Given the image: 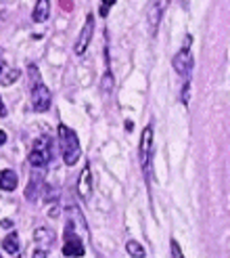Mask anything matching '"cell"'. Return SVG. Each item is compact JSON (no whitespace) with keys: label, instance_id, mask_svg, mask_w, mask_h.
Returning a JSON list of instances; mask_svg holds the SVG:
<instances>
[{"label":"cell","instance_id":"1","mask_svg":"<svg viewBox=\"0 0 230 258\" xmlns=\"http://www.w3.org/2000/svg\"><path fill=\"white\" fill-rule=\"evenodd\" d=\"M28 74H30V90H32V105L36 111H46L50 107V90L46 88V84L42 82L40 78V72L38 68L32 66L28 68Z\"/></svg>","mask_w":230,"mask_h":258},{"label":"cell","instance_id":"2","mask_svg":"<svg viewBox=\"0 0 230 258\" xmlns=\"http://www.w3.org/2000/svg\"><path fill=\"white\" fill-rule=\"evenodd\" d=\"M59 145H61L63 160H65L67 166H73L75 162L80 160V153H82L80 139H78V135H75L71 128L65 126V124L59 126Z\"/></svg>","mask_w":230,"mask_h":258},{"label":"cell","instance_id":"3","mask_svg":"<svg viewBox=\"0 0 230 258\" xmlns=\"http://www.w3.org/2000/svg\"><path fill=\"white\" fill-rule=\"evenodd\" d=\"M50 158H53V139L46 137V135L38 137L30 149V156H28L32 168H44V166L50 162Z\"/></svg>","mask_w":230,"mask_h":258},{"label":"cell","instance_id":"4","mask_svg":"<svg viewBox=\"0 0 230 258\" xmlns=\"http://www.w3.org/2000/svg\"><path fill=\"white\" fill-rule=\"evenodd\" d=\"M168 3H170V0H149L147 19H149V28H151L153 34H155L157 28H159V21H161V17H163L165 9H168Z\"/></svg>","mask_w":230,"mask_h":258},{"label":"cell","instance_id":"5","mask_svg":"<svg viewBox=\"0 0 230 258\" xmlns=\"http://www.w3.org/2000/svg\"><path fill=\"white\" fill-rule=\"evenodd\" d=\"M84 252H86V248H84L82 239L78 237V233H71V229L67 225L65 243H63V254H65L67 258H80V256H84Z\"/></svg>","mask_w":230,"mask_h":258},{"label":"cell","instance_id":"6","mask_svg":"<svg viewBox=\"0 0 230 258\" xmlns=\"http://www.w3.org/2000/svg\"><path fill=\"white\" fill-rule=\"evenodd\" d=\"M151 143H153V126H147L140 137V166L145 174H149V162H151Z\"/></svg>","mask_w":230,"mask_h":258},{"label":"cell","instance_id":"7","mask_svg":"<svg viewBox=\"0 0 230 258\" xmlns=\"http://www.w3.org/2000/svg\"><path fill=\"white\" fill-rule=\"evenodd\" d=\"M92 30H94V17H92V15H88V17H86V23H84V28H82V32H80L78 42H75V53H78V55H84V53H86V48L90 46Z\"/></svg>","mask_w":230,"mask_h":258},{"label":"cell","instance_id":"8","mask_svg":"<svg viewBox=\"0 0 230 258\" xmlns=\"http://www.w3.org/2000/svg\"><path fill=\"white\" fill-rule=\"evenodd\" d=\"M172 63H174V70L180 76H188L190 70H193V55H190L188 46H182L180 50H178Z\"/></svg>","mask_w":230,"mask_h":258},{"label":"cell","instance_id":"9","mask_svg":"<svg viewBox=\"0 0 230 258\" xmlns=\"http://www.w3.org/2000/svg\"><path fill=\"white\" fill-rule=\"evenodd\" d=\"M90 191H92V174H90V166H86L78 180V196L88 200L90 198Z\"/></svg>","mask_w":230,"mask_h":258},{"label":"cell","instance_id":"10","mask_svg":"<svg viewBox=\"0 0 230 258\" xmlns=\"http://www.w3.org/2000/svg\"><path fill=\"white\" fill-rule=\"evenodd\" d=\"M40 187H42V168H34L28 191H25V196H28L30 202H34L38 196H40Z\"/></svg>","mask_w":230,"mask_h":258},{"label":"cell","instance_id":"11","mask_svg":"<svg viewBox=\"0 0 230 258\" xmlns=\"http://www.w3.org/2000/svg\"><path fill=\"white\" fill-rule=\"evenodd\" d=\"M17 78H19V72L15 68H11L9 63L0 61V86H9V84L15 82Z\"/></svg>","mask_w":230,"mask_h":258},{"label":"cell","instance_id":"12","mask_svg":"<svg viewBox=\"0 0 230 258\" xmlns=\"http://www.w3.org/2000/svg\"><path fill=\"white\" fill-rule=\"evenodd\" d=\"M19 185V178L13 170H0V189L3 191H15Z\"/></svg>","mask_w":230,"mask_h":258},{"label":"cell","instance_id":"13","mask_svg":"<svg viewBox=\"0 0 230 258\" xmlns=\"http://www.w3.org/2000/svg\"><path fill=\"white\" fill-rule=\"evenodd\" d=\"M48 15H50V0H38L32 19H34L36 23H42V21L48 19Z\"/></svg>","mask_w":230,"mask_h":258},{"label":"cell","instance_id":"14","mask_svg":"<svg viewBox=\"0 0 230 258\" xmlns=\"http://www.w3.org/2000/svg\"><path fill=\"white\" fill-rule=\"evenodd\" d=\"M34 239H36L38 243H40V248H42V250H46V248L50 246V243L55 241V235L50 233V231H48L46 227H40V229H36V233H34Z\"/></svg>","mask_w":230,"mask_h":258},{"label":"cell","instance_id":"15","mask_svg":"<svg viewBox=\"0 0 230 258\" xmlns=\"http://www.w3.org/2000/svg\"><path fill=\"white\" fill-rule=\"evenodd\" d=\"M3 248H5L9 254H13V256H17V254H19V235L15 233V231H11V233L5 237Z\"/></svg>","mask_w":230,"mask_h":258},{"label":"cell","instance_id":"16","mask_svg":"<svg viewBox=\"0 0 230 258\" xmlns=\"http://www.w3.org/2000/svg\"><path fill=\"white\" fill-rule=\"evenodd\" d=\"M126 252L130 254L132 258H145V248H143V243H138V241H134V239H130L126 243Z\"/></svg>","mask_w":230,"mask_h":258},{"label":"cell","instance_id":"17","mask_svg":"<svg viewBox=\"0 0 230 258\" xmlns=\"http://www.w3.org/2000/svg\"><path fill=\"white\" fill-rule=\"evenodd\" d=\"M170 248H172V258H184V254H182V248H180V243H178L176 239H172Z\"/></svg>","mask_w":230,"mask_h":258},{"label":"cell","instance_id":"18","mask_svg":"<svg viewBox=\"0 0 230 258\" xmlns=\"http://www.w3.org/2000/svg\"><path fill=\"white\" fill-rule=\"evenodd\" d=\"M111 88H113V74L107 70L105 78H103V90H107V93H111Z\"/></svg>","mask_w":230,"mask_h":258},{"label":"cell","instance_id":"19","mask_svg":"<svg viewBox=\"0 0 230 258\" xmlns=\"http://www.w3.org/2000/svg\"><path fill=\"white\" fill-rule=\"evenodd\" d=\"M34 258H46V250L36 248V250H34Z\"/></svg>","mask_w":230,"mask_h":258},{"label":"cell","instance_id":"20","mask_svg":"<svg viewBox=\"0 0 230 258\" xmlns=\"http://www.w3.org/2000/svg\"><path fill=\"white\" fill-rule=\"evenodd\" d=\"M182 103H188V82L184 84V90H182Z\"/></svg>","mask_w":230,"mask_h":258},{"label":"cell","instance_id":"21","mask_svg":"<svg viewBox=\"0 0 230 258\" xmlns=\"http://www.w3.org/2000/svg\"><path fill=\"white\" fill-rule=\"evenodd\" d=\"M5 115H7V107H5L3 97H0V118H5Z\"/></svg>","mask_w":230,"mask_h":258},{"label":"cell","instance_id":"22","mask_svg":"<svg viewBox=\"0 0 230 258\" xmlns=\"http://www.w3.org/2000/svg\"><path fill=\"white\" fill-rule=\"evenodd\" d=\"M7 143V133L5 131H0V147H3Z\"/></svg>","mask_w":230,"mask_h":258},{"label":"cell","instance_id":"23","mask_svg":"<svg viewBox=\"0 0 230 258\" xmlns=\"http://www.w3.org/2000/svg\"><path fill=\"white\" fill-rule=\"evenodd\" d=\"M111 5H115V0H103V7H107V9H109Z\"/></svg>","mask_w":230,"mask_h":258},{"label":"cell","instance_id":"24","mask_svg":"<svg viewBox=\"0 0 230 258\" xmlns=\"http://www.w3.org/2000/svg\"><path fill=\"white\" fill-rule=\"evenodd\" d=\"M3 227H5V229H11V227H13V223H11V221H7V218H5V221H3Z\"/></svg>","mask_w":230,"mask_h":258},{"label":"cell","instance_id":"25","mask_svg":"<svg viewBox=\"0 0 230 258\" xmlns=\"http://www.w3.org/2000/svg\"><path fill=\"white\" fill-rule=\"evenodd\" d=\"M0 258H3V254H0Z\"/></svg>","mask_w":230,"mask_h":258}]
</instances>
